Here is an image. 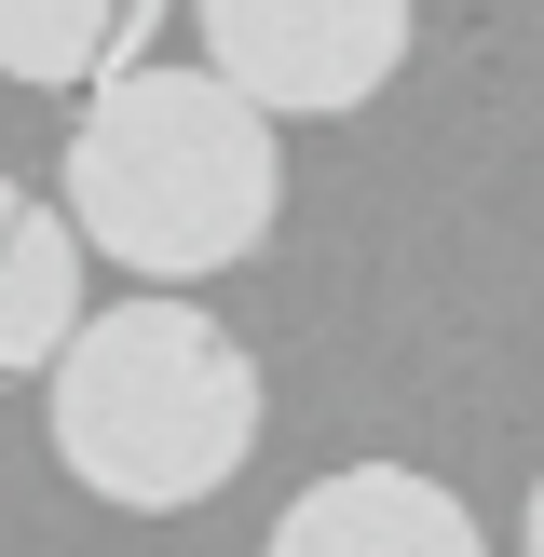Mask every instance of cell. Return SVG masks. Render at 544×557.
Returning a JSON list of instances; mask_svg holds the SVG:
<instances>
[{"instance_id": "1", "label": "cell", "mask_w": 544, "mask_h": 557, "mask_svg": "<svg viewBox=\"0 0 544 557\" xmlns=\"http://www.w3.org/2000/svg\"><path fill=\"white\" fill-rule=\"evenodd\" d=\"M54 205H69L82 245L123 259L136 286H205V272H245L272 245L286 150H272V109L245 96L232 69H150V54H136L123 82L82 96L69 163H54Z\"/></svg>"}, {"instance_id": "2", "label": "cell", "mask_w": 544, "mask_h": 557, "mask_svg": "<svg viewBox=\"0 0 544 557\" xmlns=\"http://www.w3.org/2000/svg\"><path fill=\"white\" fill-rule=\"evenodd\" d=\"M259 449V354L177 286L82 313L54 354V462L123 517H190Z\"/></svg>"}, {"instance_id": "3", "label": "cell", "mask_w": 544, "mask_h": 557, "mask_svg": "<svg viewBox=\"0 0 544 557\" xmlns=\"http://www.w3.org/2000/svg\"><path fill=\"white\" fill-rule=\"evenodd\" d=\"M205 69H232L272 123H354L408 69V0H190Z\"/></svg>"}, {"instance_id": "4", "label": "cell", "mask_w": 544, "mask_h": 557, "mask_svg": "<svg viewBox=\"0 0 544 557\" xmlns=\"http://www.w3.org/2000/svg\"><path fill=\"white\" fill-rule=\"evenodd\" d=\"M259 557H490V531L462 517V490H435L422 462H341L272 517Z\"/></svg>"}, {"instance_id": "5", "label": "cell", "mask_w": 544, "mask_h": 557, "mask_svg": "<svg viewBox=\"0 0 544 557\" xmlns=\"http://www.w3.org/2000/svg\"><path fill=\"white\" fill-rule=\"evenodd\" d=\"M69 326H82V218L0 177V395L54 381Z\"/></svg>"}, {"instance_id": "6", "label": "cell", "mask_w": 544, "mask_h": 557, "mask_svg": "<svg viewBox=\"0 0 544 557\" xmlns=\"http://www.w3.org/2000/svg\"><path fill=\"white\" fill-rule=\"evenodd\" d=\"M163 41V0H0V82L27 96H96Z\"/></svg>"}, {"instance_id": "7", "label": "cell", "mask_w": 544, "mask_h": 557, "mask_svg": "<svg viewBox=\"0 0 544 557\" xmlns=\"http://www.w3.org/2000/svg\"><path fill=\"white\" fill-rule=\"evenodd\" d=\"M517 557H544V476H531V517H517Z\"/></svg>"}]
</instances>
